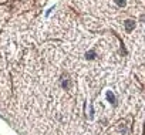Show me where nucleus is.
Instances as JSON below:
<instances>
[{
    "label": "nucleus",
    "mask_w": 145,
    "mask_h": 135,
    "mask_svg": "<svg viewBox=\"0 0 145 135\" xmlns=\"http://www.w3.org/2000/svg\"><path fill=\"white\" fill-rule=\"evenodd\" d=\"M134 26H135V24H134L132 20H127V22H125V30H127V31H132Z\"/></svg>",
    "instance_id": "1"
},
{
    "label": "nucleus",
    "mask_w": 145,
    "mask_h": 135,
    "mask_svg": "<svg viewBox=\"0 0 145 135\" xmlns=\"http://www.w3.org/2000/svg\"><path fill=\"white\" fill-rule=\"evenodd\" d=\"M115 1L117 6H120V7H124V6L127 4V0H114Z\"/></svg>",
    "instance_id": "2"
},
{
    "label": "nucleus",
    "mask_w": 145,
    "mask_h": 135,
    "mask_svg": "<svg viewBox=\"0 0 145 135\" xmlns=\"http://www.w3.org/2000/svg\"><path fill=\"white\" fill-rule=\"evenodd\" d=\"M94 56V51H90V53H87V58H93Z\"/></svg>",
    "instance_id": "3"
}]
</instances>
